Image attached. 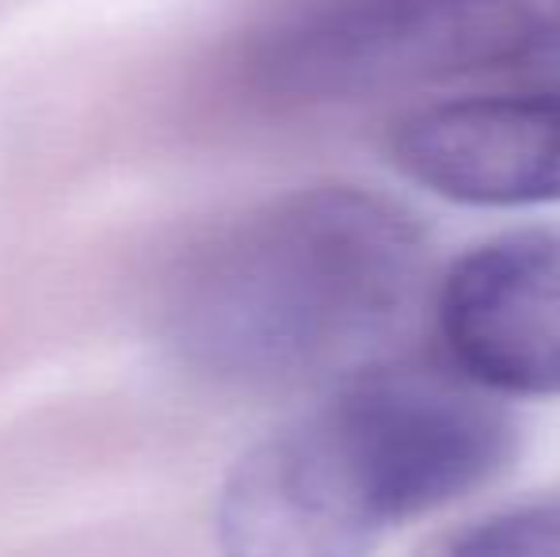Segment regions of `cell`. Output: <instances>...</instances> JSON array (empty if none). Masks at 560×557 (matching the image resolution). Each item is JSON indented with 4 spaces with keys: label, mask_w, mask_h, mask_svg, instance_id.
I'll return each mask as SVG.
<instances>
[{
    "label": "cell",
    "mask_w": 560,
    "mask_h": 557,
    "mask_svg": "<svg viewBox=\"0 0 560 557\" xmlns=\"http://www.w3.org/2000/svg\"><path fill=\"white\" fill-rule=\"evenodd\" d=\"M423 237L366 187H302L191 248L164 290V336L187 371L236 390L347 382L405 328Z\"/></svg>",
    "instance_id": "cell-1"
},
{
    "label": "cell",
    "mask_w": 560,
    "mask_h": 557,
    "mask_svg": "<svg viewBox=\"0 0 560 557\" xmlns=\"http://www.w3.org/2000/svg\"><path fill=\"white\" fill-rule=\"evenodd\" d=\"M538 43L523 0H282L236 69L256 100L310 107L500 69Z\"/></svg>",
    "instance_id": "cell-2"
},
{
    "label": "cell",
    "mask_w": 560,
    "mask_h": 557,
    "mask_svg": "<svg viewBox=\"0 0 560 557\" xmlns=\"http://www.w3.org/2000/svg\"><path fill=\"white\" fill-rule=\"evenodd\" d=\"M382 527L454 504L515 454V423L480 386L431 371H370L320 405Z\"/></svg>",
    "instance_id": "cell-3"
},
{
    "label": "cell",
    "mask_w": 560,
    "mask_h": 557,
    "mask_svg": "<svg viewBox=\"0 0 560 557\" xmlns=\"http://www.w3.org/2000/svg\"><path fill=\"white\" fill-rule=\"evenodd\" d=\"M382 531L320 409L248 446L218 500L225 557H370Z\"/></svg>",
    "instance_id": "cell-4"
},
{
    "label": "cell",
    "mask_w": 560,
    "mask_h": 557,
    "mask_svg": "<svg viewBox=\"0 0 560 557\" xmlns=\"http://www.w3.org/2000/svg\"><path fill=\"white\" fill-rule=\"evenodd\" d=\"M439 336L485 394L560 397V230L469 248L439 290Z\"/></svg>",
    "instance_id": "cell-5"
},
{
    "label": "cell",
    "mask_w": 560,
    "mask_h": 557,
    "mask_svg": "<svg viewBox=\"0 0 560 557\" xmlns=\"http://www.w3.org/2000/svg\"><path fill=\"white\" fill-rule=\"evenodd\" d=\"M412 184L465 207L560 202V96H472L408 115L389 138Z\"/></svg>",
    "instance_id": "cell-6"
},
{
    "label": "cell",
    "mask_w": 560,
    "mask_h": 557,
    "mask_svg": "<svg viewBox=\"0 0 560 557\" xmlns=\"http://www.w3.org/2000/svg\"><path fill=\"white\" fill-rule=\"evenodd\" d=\"M450 557H560V504H530L485 520Z\"/></svg>",
    "instance_id": "cell-7"
},
{
    "label": "cell",
    "mask_w": 560,
    "mask_h": 557,
    "mask_svg": "<svg viewBox=\"0 0 560 557\" xmlns=\"http://www.w3.org/2000/svg\"><path fill=\"white\" fill-rule=\"evenodd\" d=\"M546 20H549V27H553L557 35H560V0H549V15H546Z\"/></svg>",
    "instance_id": "cell-8"
}]
</instances>
